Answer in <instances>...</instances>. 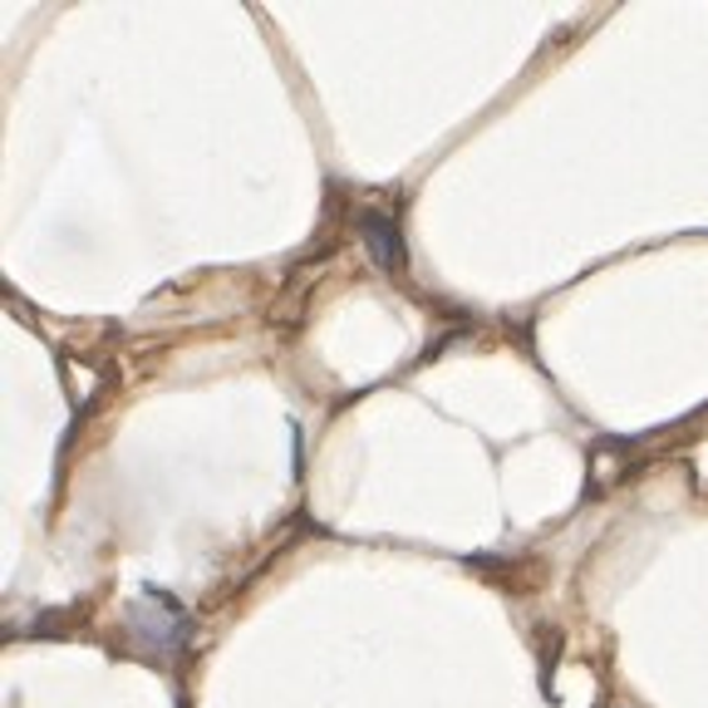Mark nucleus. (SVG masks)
I'll use <instances>...</instances> for the list:
<instances>
[{"label": "nucleus", "mask_w": 708, "mask_h": 708, "mask_svg": "<svg viewBox=\"0 0 708 708\" xmlns=\"http://www.w3.org/2000/svg\"><path fill=\"white\" fill-rule=\"evenodd\" d=\"M128 635L134 645H144L148 655H178L188 645V610L172 601L168 591L148 585L134 605H128Z\"/></svg>", "instance_id": "f257e3e1"}, {"label": "nucleus", "mask_w": 708, "mask_h": 708, "mask_svg": "<svg viewBox=\"0 0 708 708\" xmlns=\"http://www.w3.org/2000/svg\"><path fill=\"white\" fill-rule=\"evenodd\" d=\"M359 232H364V246H369V256L379 261V271H404L409 266V256H404V232H399V222L394 216H384V212H359Z\"/></svg>", "instance_id": "f03ea898"}]
</instances>
